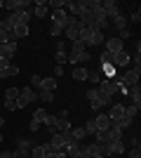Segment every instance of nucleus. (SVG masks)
I'll list each match as a JSON object with an SVG mask.
<instances>
[{
    "label": "nucleus",
    "instance_id": "f257e3e1",
    "mask_svg": "<svg viewBox=\"0 0 141 158\" xmlns=\"http://www.w3.org/2000/svg\"><path fill=\"white\" fill-rule=\"evenodd\" d=\"M89 59H92V54H89V50L82 43H73L71 45V57H68L71 64H87Z\"/></svg>",
    "mask_w": 141,
    "mask_h": 158
},
{
    "label": "nucleus",
    "instance_id": "f03ea898",
    "mask_svg": "<svg viewBox=\"0 0 141 158\" xmlns=\"http://www.w3.org/2000/svg\"><path fill=\"white\" fill-rule=\"evenodd\" d=\"M35 99H38V92H35L31 85H28V87H21L19 99H17V109H24V106H28L31 102H35Z\"/></svg>",
    "mask_w": 141,
    "mask_h": 158
},
{
    "label": "nucleus",
    "instance_id": "7ed1b4c3",
    "mask_svg": "<svg viewBox=\"0 0 141 158\" xmlns=\"http://www.w3.org/2000/svg\"><path fill=\"white\" fill-rule=\"evenodd\" d=\"M31 5H33L31 0H5V2H2V7H5L10 14H14V12H24V10H26V7H31Z\"/></svg>",
    "mask_w": 141,
    "mask_h": 158
},
{
    "label": "nucleus",
    "instance_id": "20e7f679",
    "mask_svg": "<svg viewBox=\"0 0 141 158\" xmlns=\"http://www.w3.org/2000/svg\"><path fill=\"white\" fill-rule=\"evenodd\" d=\"M139 76H141V73H136V71L129 69V71H125L120 78H118V85H122V87H134V85H139Z\"/></svg>",
    "mask_w": 141,
    "mask_h": 158
},
{
    "label": "nucleus",
    "instance_id": "39448f33",
    "mask_svg": "<svg viewBox=\"0 0 141 158\" xmlns=\"http://www.w3.org/2000/svg\"><path fill=\"white\" fill-rule=\"evenodd\" d=\"M99 90L106 92L108 97H115V94H118V78H104L99 83Z\"/></svg>",
    "mask_w": 141,
    "mask_h": 158
},
{
    "label": "nucleus",
    "instance_id": "423d86ee",
    "mask_svg": "<svg viewBox=\"0 0 141 158\" xmlns=\"http://www.w3.org/2000/svg\"><path fill=\"white\" fill-rule=\"evenodd\" d=\"M17 73H19V66L17 64H12L7 59H0V78H12Z\"/></svg>",
    "mask_w": 141,
    "mask_h": 158
},
{
    "label": "nucleus",
    "instance_id": "0eeeda50",
    "mask_svg": "<svg viewBox=\"0 0 141 158\" xmlns=\"http://www.w3.org/2000/svg\"><path fill=\"white\" fill-rule=\"evenodd\" d=\"M14 54H17V40H12V43H0V59L12 61Z\"/></svg>",
    "mask_w": 141,
    "mask_h": 158
},
{
    "label": "nucleus",
    "instance_id": "6e6552de",
    "mask_svg": "<svg viewBox=\"0 0 141 158\" xmlns=\"http://www.w3.org/2000/svg\"><path fill=\"white\" fill-rule=\"evenodd\" d=\"M101 10L106 12L108 21H111V19H115V17L120 14V5H118L115 0H104V2H101Z\"/></svg>",
    "mask_w": 141,
    "mask_h": 158
},
{
    "label": "nucleus",
    "instance_id": "1a4fd4ad",
    "mask_svg": "<svg viewBox=\"0 0 141 158\" xmlns=\"http://www.w3.org/2000/svg\"><path fill=\"white\" fill-rule=\"evenodd\" d=\"M104 50L106 52H111V54H115V52H120V50H125V43H122L120 38H108V40H104Z\"/></svg>",
    "mask_w": 141,
    "mask_h": 158
},
{
    "label": "nucleus",
    "instance_id": "9d476101",
    "mask_svg": "<svg viewBox=\"0 0 141 158\" xmlns=\"http://www.w3.org/2000/svg\"><path fill=\"white\" fill-rule=\"evenodd\" d=\"M7 17L14 21V26H19V24L28 26V21H31V12H28V10H24V12H14V14H7Z\"/></svg>",
    "mask_w": 141,
    "mask_h": 158
},
{
    "label": "nucleus",
    "instance_id": "9b49d317",
    "mask_svg": "<svg viewBox=\"0 0 141 158\" xmlns=\"http://www.w3.org/2000/svg\"><path fill=\"white\" fill-rule=\"evenodd\" d=\"M31 149H33V142H31V139H24V137L17 139V149H14V151L19 153V156H28Z\"/></svg>",
    "mask_w": 141,
    "mask_h": 158
},
{
    "label": "nucleus",
    "instance_id": "f8f14e48",
    "mask_svg": "<svg viewBox=\"0 0 141 158\" xmlns=\"http://www.w3.org/2000/svg\"><path fill=\"white\" fill-rule=\"evenodd\" d=\"M129 61H132V57H129L125 50H120V52L113 54V66H115V69H122V66H127Z\"/></svg>",
    "mask_w": 141,
    "mask_h": 158
},
{
    "label": "nucleus",
    "instance_id": "ddd939ff",
    "mask_svg": "<svg viewBox=\"0 0 141 158\" xmlns=\"http://www.w3.org/2000/svg\"><path fill=\"white\" fill-rule=\"evenodd\" d=\"M80 149H82V142H71V144L64 146V153H66V158H78Z\"/></svg>",
    "mask_w": 141,
    "mask_h": 158
},
{
    "label": "nucleus",
    "instance_id": "4468645a",
    "mask_svg": "<svg viewBox=\"0 0 141 158\" xmlns=\"http://www.w3.org/2000/svg\"><path fill=\"white\" fill-rule=\"evenodd\" d=\"M47 153H49V144H33V149H31V158H45Z\"/></svg>",
    "mask_w": 141,
    "mask_h": 158
},
{
    "label": "nucleus",
    "instance_id": "2eb2a0df",
    "mask_svg": "<svg viewBox=\"0 0 141 158\" xmlns=\"http://www.w3.org/2000/svg\"><path fill=\"white\" fill-rule=\"evenodd\" d=\"M47 144H49V151H64V146H66V144H64V139H61V135H59V132H57V135H52Z\"/></svg>",
    "mask_w": 141,
    "mask_h": 158
},
{
    "label": "nucleus",
    "instance_id": "dca6fc26",
    "mask_svg": "<svg viewBox=\"0 0 141 158\" xmlns=\"http://www.w3.org/2000/svg\"><path fill=\"white\" fill-rule=\"evenodd\" d=\"M125 116V104H120V102H115L113 106H111V111H108V118L111 120H118Z\"/></svg>",
    "mask_w": 141,
    "mask_h": 158
},
{
    "label": "nucleus",
    "instance_id": "f3484780",
    "mask_svg": "<svg viewBox=\"0 0 141 158\" xmlns=\"http://www.w3.org/2000/svg\"><path fill=\"white\" fill-rule=\"evenodd\" d=\"M129 99H132V106H136V109H141V87L134 85V87H129L127 90Z\"/></svg>",
    "mask_w": 141,
    "mask_h": 158
},
{
    "label": "nucleus",
    "instance_id": "a211bd4d",
    "mask_svg": "<svg viewBox=\"0 0 141 158\" xmlns=\"http://www.w3.org/2000/svg\"><path fill=\"white\" fill-rule=\"evenodd\" d=\"M94 120V125H96V130H108L111 127V118H108V113H99L96 118H92Z\"/></svg>",
    "mask_w": 141,
    "mask_h": 158
},
{
    "label": "nucleus",
    "instance_id": "6ab92c4d",
    "mask_svg": "<svg viewBox=\"0 0 141 158\" xmlns=\"http://www.w3.org/2000/svg\"><path fill=\"white\" fill-rule=\"evenodd\" d=\"M94 142L99 146H108L113 139H111V135H108V130H96V135H94Z\"/></svg>",
    "mask_w": 141,
    "mask_h": 158
},
{
    "label": "nucleus",
    "instance_id": "aec40b11",
    "mask_svg": "<svg viewBox=\"0 0 141 158\" xmlns=\"http://www.w3.org/2000/svg\"><path fill=\"white\" fill-rule=\"evenodd\" d=\"M66 19H68L66 10H54V12H52V24H61V26H66Z\"/></svg>",
    "mask_w": 141,
    "mask_h": 158
},
{
    "label": "nucleus",
    "instance_id": "412c9836",
    "mask_svg": "<svg viewBox=\"0 0 141 158\" xmlns=\"http://www.w3.org/2000/svg\"><path fill=\"white\" fill-rule=\"evenodd\" d=\"M101 76H104V78H118V69H115L113 64H101Z\"/></svg>",
    "mask_w": 141,
    "mask_h": 158
},
{
    "label": "nucleus",
    "instance_id": "4be33fe9",
    "mask_svg": "<svg viewBox=\"0 0 141 158\" xmlns=\"http://www.w3.org/2000/svg\"><path fill=\"white\" fill-rule=\"evenodd\" d=\"M64 33H66V38L71 40V43H78V35H80V21H78V26H68V28H64Z\"/></svg>",
    "mask_w": 141,
    "mask_h": 158
},
{
    "label": "nucleus",
    "instance_id": "5701e85b",
    "mask_svg": "<svg viewBox=\"0 0 141 158\" xmlns=\"http://www.w3.org/2000/svg\"><path fill=\"white\" fill-rule=\"evenodd\" d=\"M57 85H59V83H57V78H54V76H49V78H42V85H40V90L54 92V90H57Z\"/></svg>",
    "mask_w": 141,
    "mask_h": 158
},
{
    "label": "nucleus",
    "instance_id": "b1692460",
    "mask_svg": "<svg viewBox=\"0 0 141 158\" xmlns=\"http://www.w3.org/2000/svg\"><path fill=\"white\" fill-rule=\"evenodd\" d=\"M111 21H113V26H111V28H118V31L129 28V26H127V17H125V14H118V17H115V19H111Z\"/></svg>",
    "mask_w": 141,
    "mask_h": 158
},
{
    "label": "nucleus",
    "instance_id": "393cba45",
    "mask_svg": "<svg viewBox=\"0 0 141 158\" xmlns=\"http://www.w3.org/2000/svg\"><path fill=\"white\" fill-rule=\"evenodd\" d=\"M33 5H35V7H33V14L42 19V17L47 14V2H45V0H38V2H33Z\"/></svg>",
    "mask_w": 141,
    "mask_h": 158
},
{
    "label": "nucleus",
    "instance_id": "a878e982",
    "mask_svg": "<svg viewBox=\"0 0 141 158\" xmlns=\"http://www.w3.org/2000/svg\"><path fill=\"white\" fill-rule=\"evenodd\" d=\"M104 40H106V38H104V33H101V31H92V38H89V45L87 47H92V45L99 47V45H104Z\"/></svg>",
    "mask_w": 141,
    "mask_h": 158
},
{
    "label": "nucleus",
    "instance_id": "bb28decb",
    "mask_svg": "<svg viewBox=\"0 0 141 158\" xmlns=\"http://www.w3.org/2000/svg\"><path fill=\"white\" fill-rule=\"evenodd\" d=\"M71 137H73V142H82L87 137V132H85V127H71Z\"/></svg>",
    "mask_w": 141,
    "mask_h": 158
},
{
    "label": "nucleus",
    "instance_id": "cd10ccee",
    "mask_svg": "<svg viewBox=\"0 0 141 158\" xmlns=\"http://www.w3.org/2000/svg\"><path fill=\"white\" fill-rule=\"evenodd\" d=\"M54 130L59 132V135H61V132H68V130H71V123H68L66 118H57V125H54Z\"/></svg>",
    "mask_w": 141,
    "mask_h": 158
},
{
    "label": "nucleus",
    "instance_id": "c85d7f7f",
    "mask_svg": "<svg viewBox=\"0 0 141 158\" xmlns=\"http://www.w3.org/2000/svg\"><path fill=\"white\" fill-rule=\"evenodd\" d=\"M73 78L75 80H87V69H85V66H75L73 69Z\"/></svg>",
    "mask_w": 141,
    "mask_h": 158
},
{
    "label": "nucleus",
    "instance_id": "c756f323",
    "mask_svg": "<svg viewBox=\"0 0 141 158\" xmlns=\"http://www.w3.org/2000/svg\"><path fill=\"white\" fill-rule=\"evenodd\" d=\"M54 59H57L59 66L66 61V52H64V45H61V43H57V54H54Z\"/></svg>",
    "mask_w": 141,
    "mask_h": 158
},
{
    "label": "nucleus",
    "instance_id": "7c9ffc66",
    "mask_svg": "<svg viewBox=\"0 0 141 158\" xmlns=\"http://www.w3.org/2000/svg\"><path fill=\"white\" fill-rule=\"evenodd\" d=\"M19 87H7V92H5V99L7 102H17V99H19Z\"/></svg>",
    "mask_w": 141,
    "mask_h": 158
},
{
    "label": "nucleus",
    "instance_id": "2f4dec72",
    "mask_svg": "<svg viewBox=\"0 0 141 158\" xmlns=\"http://www.w3.org/2000/svg\"><path fill=\"white\" fill-rule=\"evenodd\" d=\"M12 35H14V40H17V38H26V35H28V26H24V24L14 26V33H12Z\"/></svg>",
    "mask_w": 141,
    "mask_h": 158
},
{
    "label": "nucleus",
    "instance_id": "473e14b6",
    "mask_svg": "<svg viewBox=\"0 0 141 158\" xmlns=\"http://www.w3.org/2000/svg\"><path fill=\"white\" fill-rule=\"evenodd\" d=\"M87 80H89V83H96V85H99L101 80H104V76H101V71H87Z\"/></svg>",
    "mask_w": 141,
    "mask_h": 158
},
{
    "label": "nucleus",
    "instance_id": "72a5a7b5",
    "mask_svg": "<svg viewBox=\"0 0 141 158\" xmlns=\"http://www.w3.org/2000/svg\"><path fill=\"white\" fill-rule=\"evenodd\" d=\"M129 149H141V139H139V135H136V132H132V135H129Z\"/></svg>",
    "mask_w": 141,
    "mask_h": 158
},
{
    "label": "nucleus",
    "instance_id": "f704fd0d",
    "mask_svg": "<svg viewBox=\"0 0 141 158\" xmlns=\"http://www.w3.org/2000/svg\"><path fill=\"white\" fill-rule=\"evenodd\" d=\"M99 61H101V64H113V54H111V52H106V50H101Z\"/></svg>",
    "mask_w": 141,
    "mask_h": 158
},
{
    "label": "nucleus",
    "instance_id": "c9c22d12",
    "mask_svg": "<svg viewBox=\"0 0 141 158\" xmlns=\"http://www.w3.org/2000/svg\"><path fill=\"white\" fill-rule=\"evenodd\" d=\"M38 99H40V102H54V92H47V90H40V92H38Z\"/></svg>",
    "mask_w": 141,
    "mask_h": 158
},
{
    "label": "nucleus",
    "instance_id": "e433bc0d",
    "mask_svg": "<svg viewBox=\"0 0 141 158\" xmlns=\"http://www.w3.org/2000/svg\"><path fill=\"white\" fill-rule=\"evenodd\" d=\"M87 99H89V104L99 102V90H96V87H89V90H87Z\"/></svg>",
    "mask_w": 141,
    "mask_h": 158
},
{
    "label": "nucleus",
    "instance_id": "4c0bfd02",
    "mask_svg": "<svg viewBox=\"0 0 141 158\" xmlns=\"http://www.w3.org/2000/svg\"><path fill=\"white\" fill-rule=\"evenodd\" d=\"M47 7H54V10H66V0H49Z\"/></svg>",
    "mask_w": 141,
    "mask_h": 158
},
{
    "label": "nucleus",
    "instance_id": "58836bf2",
    "mask_svg": "<svg viewBox=\"0 0 141 158\" xmlns=\"http://www.w3.org/2000/svg\"><path fill=\"white\" fill-rule=\"evenodd\" d=\"M47 118V111L45 109H35L33 111V120H38V123H42V120Z\"/></svg>",
    "mask_w": 141,
    "mask_h": 158
},
{
    "label": "nucleus",
    "instance_id": "ea45409f",
    "mask_svg": "<svg viewBox=\"0 0 141 158\" xmlns=\"http://www.w3.org/2000/svg\"><path fill=\"white\" fill-rule=\"evenodd\" d=\"M40 85H42V78H40V76H31V87H33L35 92H40Z\"/></svg>",
    "mask_w": 141,
    "mask_h": 158
},
{
    "label": "nucleus",
    "instance_id": "a19ab883",
    "mask_svg": "<svg viewBox=\"0 0 141 158\" xmlns=\"http://www.w3.org/2000/svg\"><path fill=\"white\" fill-rule=\"evenodd\" d=\"M115 38H120L122 43H125V40L132 38V31H129V28H122V31H118V35H115Z\"/></svg>",
    "mask_w": 141,
    "mask_h": 158
},
{
    "label": "nucleus",
    "instance_id": "79ce46f5",
    "mask_svg": "<svg viewBox=\"0 0 141 158\" xmlns=\"http://www.w3.org/2000/svg\"><path fill=\"white\" fill-rule=\"evenodd\" d=\"M49 33H52L54 38H59L61 33H64V26H61V24H52V28H49Z\"/></svg>",
    "mask_w": 141,
    "mask_h": 158
},
{
    "label": "nucleus",
    "instance_id": "37998d69",
    "mask_svg": "<svg viewBox=\"0 0 141 158\" xmlns=\"http://www.w3.org/2000/svg\"><path fill=\"white\" fill-rule=\"evenodd\" d=\"M82 127H85V132H87V135H96V125H94V120H87Z\"/></svg>",
    "mask_w": 141,
    "mask_h": 158
},
{
    "label": "nucleus",
    "instance_id": "c03bdc74",
    "mask_svg": "<svg viewBox=\"0 0 141 158\" xmlns=\"http://www.w3.org/2000/svg\"><path fill=\"white\" fill-rule=\"evenodd\" d=\"M42 125H47V127H54V125H57V116H52V113H47V118L42 120Z\"/></svg>",
    "mask_w": 141,
    "mask_h": 158
},
{
    "label": "nucleus",
    "instance_id": "a18cd8bd",
    "mask_svg": "<svg viewBox=\"0 0 141 158\" xmlns=\"http://www.w3.org/2000/svg\"><path fill=\"white\" fill-rule=\"evenodd\" d=\"M127 156L129 158H141V149H127Z\"/></svg>",
    "mask_w": 141,
    "mask_h": 158
},
{
    "label": "nucleus",
    "instance_id": "49530a36",
    "mask_svg": "<svg viewBox=\"0 0 141 158\" xmlns=\"http://www.w3.org/2000/svg\"><path fill=\"white\" fill-rule=\"evenodd\" d=\"M0 158H21V156L17 151H2V153H0Z\"/></svg>",
    "mask_w": 141,
    "mask_h": 158
},
{
    "label": "nucleus",
    "instance_id": "de8ad7c7",
    "mask_svg": "<svg viewBox=\"0 0 141 158\" xmlns=\"http://www.w3.org/2000/svg\"><path fill=\"white\" fill-rule=\"evenodd\" d=\"M45 158H66V153H64V151H49Z\"/></svg>",
    "mask_w": 141,
    "mask_h": 158
},
{
    "label": "nucleus",
    "instance_id": "09e8293b",
    "mask_svg": "<svg viewBox=\"0 0 141 158\" xmlns=\"http://www.w3.org/2000/svg\"><path fill=\"white\" fill-rule=\"evenodd\" d=\"M129 19H132V21H136V24L141 21V10H139V7H136L134 12H132V17H129Z\"/></svg>",
    "mask_w": 141,
    "mask_h": 158
},
{
    "label": "nucleus",
    "instance_id": "8fccbe9b",
    "mask_svg": "<svg viewBox=\"0 0 141 158\" xmlns=\"http://www.w3.org/2000/svg\"><path fill=\"white\" fill-rule=\"evenodd\" d=\"M5 109L7 111H17V102H7L5 99Z\"/></svg>",
    "mask_w": 141,
    "mask_h": 158
},
{
    "label": "nucleus",
    "instance_id": "3c124183",
    "mask_svg": "<svg viewBox=\"0 0 141 158\" xmlns=\"http://www.w3.org/2000/svg\"><path fill=\"white\" fill-rule=\"evenodd\" d=\"M28 127H31V132H38V130H40V123H38V120H31Z\"/></svg>",
    "mask_w": 141,
    "mask_h": 158
},
{
    "label": "nucleus",
    "instance_id": "603ef678",
    "mask_svg": "<svg viewBox=\"0 0 141 158\" xmlns=\"http://www.w3.org/2000/svg\"><path fill=\"white\" fill-rule=\"evenodd\" d=\"M57 76H64V66H59V64L54 66V78H57Z\"/></svg>",
    "mask_w": 141,
    "mask_h": 158
},
{
    "label": "nucleus",
    "instance_id": "864d4df0",
    "mask_svg": "<svg viewBox=\"0 0 141 158\" xmlns=\"http://www.w3.org/2000/svg\"><path fill=\"white\" fill-rule=\"evenodd\" d=\"M2 125H5V118H2V116H0V127H2Z\"/></svg>",
    "mask_w": 141,
    "mask_h": 158
},
{
    "label": "nucleus",
    "instance_id": "5fc2aeb1",
    "mask_svg": "<svg viewBox=\"0 0 141 158\" xmlns=\"http://www.w3.org/2000/svg\"><path fill=\"white\" fill-rule=\"evenodd\" d=\"M21 158H28V156H21Z\"/></svg>",
    "mask_w": 141,
    "mask_h": 158
},
{
    "label": "nucleus",
    "instance_id": "6e6d98bb",
    "mask_svg": "<svg viewBox=\"0 0 141 158\" xmlns=\"http://www.w3.org/2000/svg\"><path fill=\"white\" fill-rule=\"evenodd\" d=\"M0 139H2V135H0Z\"/></svg>",
    "mask_w": 141,
    "mask_h": 158
}]
</instances>
